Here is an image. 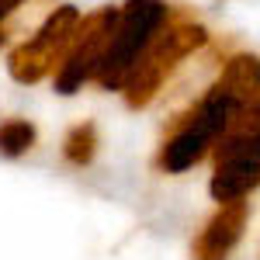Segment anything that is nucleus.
Here are the masks:
<instances>
[{"label":"nucleus","mask_w":260,"mask_h":260,"mask_svg":"<svg viewBox=\"0 0 260 260\" xmlns=\"http://www.w3.org/2000/svg\"><path fill=\"white\" fill-rule=\"evenodd\" d=\"M240 101L236 94H229L219 80L208 87V94L201 98V104L187 115V121L180 125L170 139L163 142L160 149V170L167 174H184L187 167H194L198 160H205L208 149H215L219 139L225 136L233 115L240 111Z\"/></svg>","instance_id":"nucleus-1"},{"label":"nucleus","mask_w":260,"mask_h":260,"mask_svg":"<svg viewBox=\"0 0 260 260\" xmlns=\"http://www.w3.org/2000/svg\"><path fill=\"white\" fill-rule=\"evenodd\" d=\"M208 42V31L198 21H170L153 35V42L146 45V52L139 62L128 70V77L121 83V94L128 108H146L149 101L160 94L163 80L170 77V70L177 66L184 56H191L194 49H201Z\"/></svg>","instance_id":"nucleus-2"},{"label":"nucleus","mask_w":260,"mask_h":260,"mask_svg":"<svg viewBox=\"0 0 260 260\" xmlns=\"http://www.w3.org/2000/svg\"><path fill=\"white\" fill-rule=\"evenodd\" d=\"M167 18H170V7L163 0H128L118 11L115 31H111V42H108V52L101 59L94 80L104 90H121L128 70L139 62V56L146 52V45L153 42V35L167 24Z\"/></svg>","instance_id":"nucleus-3"},{"label":"nucleus","mask_w":260,"mask_h":260,"mask_svg":"<svg viewBox=\"0 0 260 260\" xmlns=\"http://www.w3.org/2000/svg\"><path fill=\"white\" fill-rule=\"evenodd\" d=\"M83 14L73 4L56 7L49 18L42 21V28L28 42H21L18 49L7 56V70L18 83H39L42 77H49L56 66L62 62V56L70 52V45L80 31Z\"/></svg>","instance_id":"nucleus-4"},{"label":"nucleus","mask_w":260,"mask_h":260,"mask_svg":"<svg viewBox=\"0 0 260 260\" xmlns=\"http://www.w3.org/2000/svg\"><path fill=\"white\" fill-rule=\"evenodd\" d=\"M260 187V128H229L215 146V174H212V198L236 201Z\"/></svg>","instance_id":"nucleus-5"},{"label":"nucleus","mask_w":260,"mask_h":260,"mask_svg":"<svg viewBox=\"0 0 260 260\" xmlns=\"http://www.w3.org/2000/svg\"><path fill=\"white\" fill-rule=\"evenodd\" d=\"M115 21H118V7H101V11L87 14L80 21V31H77L70 52L59 62V73H56V90L59 94H77L87 80H94L101 59L108 52Z\"/></svg>","instance_id":"nucleus-6"},{"label":"nucleus","mask_w":260,"mask_h":260,"mask_svg":"<svg viewBox=\"0 0 260 260\" xmlns=\"http://www.w3.org/2000/svg\"><path fill=\"white\" fill-rule=\"evenodd\" d=\"M246 222H250V208L243 198L222 201L219 212L208 219V225L201 229L198 243H194V260H229L236 243L243 240Z\"/></svg>","instance_id":"nucleus-7"},{"label":"nucleus","mask_w":260,"mask_h":260,"mask_svg":"<svg viewBox=\"0 0 260 260\" xmlns=\"http://www.w3.org/2000/svg\"><path fill=\"white\" fill-rule=\"evenodd\" d=\"M219 83L229 94H236L240 101H250L260 90V56H250V52L233 56V59L222 66Z\"/></svg>","instance_id":"nucleus-8"},{"label":"nucleus","mask_w":260,"mask_h":260,"mask_svg":"<svg viewBox=\"0 0 260 260\" xmlns=\"http://www.w3.org/2000/svg\"><path fill=\"white\" fill-rule=\"evenodd\" d=\"M94 153H98V128H94V121L73 125L66 132V139H62V156L70 163H77V167H87L94 160Z\"/></svg>","instance_id":"nucleus-9"},{"label":"nucleus","mask_w":260,"mask_h":260,"mask_svg":"<svg viewBox=\"0 0 260 260\" xmlns=\"http://www.w3.org/2000/svg\"><path fill=\"white\" fill-rule=\"evenodd\" d=\"M35 139H39L35 125L24 118H11L0 125V153L4 156H24L35 146Z\"/></svg>","instance_id":"nucleus-10"},{"label":"nucleus","mask_w":260,"mask_h":260,"mask_svg":"<svg viewBox=\"0 0 260 260\" xmlns=\"http://www.w3.org/2000/svg\"><path fill=\"white\" fill-rule=\"evenodd\" d=\"M21 4H24V0H0V21L7 18V14H11L14 7H21Z\"/></svg>","instance_id":"nucleus-11"},{"label":"nucleus","mask_w":260,"mask_h":260,"mask_svg":"<svg viewBox=\"0 0 260 260\" xmlns=\"http://www.w3.org/2000/svg\"><path fill=\"white\" fill-rule=\"evenodd\" d=\"M0 45H4V28H0Z\"/></svg>","instance_id":"nucleus-12"}]
</instances>
